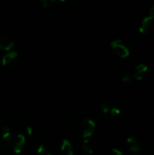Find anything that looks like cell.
I'll list each match as a JSON object with an SVG mask.
<instances>
[{
  "instance_id": "6da1fadb",
  "label": "cell",
  "mask_w": 154,
  "mask_h": 155,
  "mask_svg": "<svg viewBox=\"0 0 154 155\" xmlns=\"http://www.w3.org/2000/svg\"><path fill=\"white\" fill-rule=\"evenodd\" d=\"M139 31L142 35H149L154 32V5L149 9V13L141 22Z\"/></svg>"
},
{
  "instance_id": "7a4b0ae2",
  "label": "cell",
  "mask_w": 154,
  "mask_h": 155,
  "mask_svg": "<svg viewBox=\"0 0 154 155\" xmlns=\"http://www.w3.org/2000/svg\"><path fill=\"white\" fill-rule=\"evenodd\" d=\"M111 48L113 52L121 59L127 58L130 55V50L128 46L120 39L113 40L111 43Z\"/></svg>"
},
{
  "instance_id": "3957f363",
  "label": "cell",
  "mask_w": 154,
  "mask_h": 155,
  "mask_svg": "<svg viewBox=\"0 0 154 155\" xmlns=\"http://www.w3.org/2000/svg\"><path fill=\"white\" fill-rule=\"evenodd\" d=\"M95 123L92 119H84L80 124L79 134L83 139L90 138L95 131Z\"/></svg>"
},
{
  "instance_id": "277c9868",
  "label": "cell",
  "mask_w": 154,
  "mask_h": 155,
  "mask_svg": "<svg viewBox=\"0 0 154 155\" xmlns=\"http://www.w3.org/2000/svg\"><path fill=\"white\" fill-rule=\"evenodd\" d=\"M25 136L24 134H17L16 137L15 139H13V142L11 143L12 145V149H13V152L15 153V154H21L24 148H25Z\"/></svg>"
},
{
  "instance_id": "5b68a950",
  "label": "cell",
  "mask_w": 154,
  "mask_h": 155,
  "mask_svg": "<svg viewBox=\"0 0 154 155\" xmlns=\"http://www.w3.org/2000/svg\"><path fill=\"white\" fill-rule=\"evenodd\" d=\"M148 72H149V67L147 64H138L135 68L133 73L132 74L133 80L136 81H143L146 78V76L148 75Z\"/></svg>"
},
{
  "instance_id": "8992f818",
  "label": "cell",
  "mask_w": 154,
  "mask_h": 155,
  "mask_svg": "<svg viewBox=\"0 0 154 155\" xmlns=\"http://www.w3.org/2000/svg\"><path fill=\"white\" fill-rule=\"evenodd\" d=\"M126 144L129 150L133 153H139L142 151V142L135 136H130L126 140Z\"/></svg>"
},
{
  "instance_id": "52a82bcc",
  "label": "cell",
  "mask_w": 154,
  "mask_h": 155,
  "mask_svg": "<svg viewBox=\"0 0 154 155\" xmlns=\"http://www.w3.org/2000/svg\"><path fill=\"white\" fill-rule=\"evenodd\" d=\"M5 144H10L13 142V136H12V132L9 127L4 126L1 129V138H0Z\"/></svg>"
},
{
  "instance_id": "ba28073f",
  "label": "cell",
  "mask_w": 154,
  "mask_h": 155,
  "mask_svg": "<svg viewBox=\"0 0 154 155\" xmlns=\"http://www.w3.org/2000/svg\"><path fill=\"white\" fill-rule=\"evenodd\" d=\"M14 46V42L6 36L0 37V49L4 51H11Z\"/></svg>"
},
{
  "instance_id": "9c48e42d",
  "label": "cell",
  "mask_w": 154,
  "mask_h": 155,
  "mask_svg": "<svg viewBox=\"0 0 154 155\" xmlns=\"http://www.w3.org/2000/svg\"><path fill=\"white\" fill-rule=\"evenodd\" d=\"M60 151L63 155H74V149L72 143L68 140H64L60 146Z\"/></svg>"
},
{
  "instance_id": "30bf717a",
  "label": "cell",
  "mask_w": 154,
  "mask_h": 155,
  "mask_svg": "<svg viewBox=\"0 0 154 155\" xmlns=\"http://www.w3.org/2000/svg\"><path fill=\"white\" fill-rule=\"evenodd\" d=\"M18 54L16 52H14V51H10L8 52L5 55L3 56L2 58V64L4 66L7 65V64H10L12 62H14L16 58H17Z\"/></svg>"
},
{
  "instance_id": "8fae6325",
  "label": "cell",
  "mask_w": 154,
  "mask_h": 155,
  "mask_svg": "<svg viewBox=\"0 0 154 155\" xmlns=\"http://www.w3.org/2000/svg\"><path fill=\"white\" fill-rule=\"evenodd\" d=\"M82 150L85 154L91 155L93 153L94 150H93V146L91 144V143L89 142L88 139H84L83 143H82Z\"/></svg>"
},
{
  "instance_id": "7c38bea8",
  "label": "cell",
  "mask_w": 154,
  "mask_h": 155,
  "mask_svg": "<svg viewBox=\"0 0 154 155\" xmlns=\"http://www.w3.org/2000/svg\"><path fill=\"white\" fill-rule=\"evenodd\" d=\"M62 122L66 124H71L75 122V116L73 114H65L62 116Z\"/></svg>"
},
{
  "instance_id": "4fadbf2b",
  "label": "cell",
  "mask_w": 154,
  "mask_h": 155,
  "mask_svg": "<svg viewBox=\"0 0 154 155\" xmlns=\"http://www.w3.org/2000/svg\"><path fill=\"white\" fill-rule=\"evenodd\" d=\"M36 153L38 155H53L52 152L44 144H40L36 150Z\"/></svg>"
},
{
  "instance_id": "5bb4252c",
  "label": "cell",
  "mask_w": 154,
  "mask_h": 155,
  "mask_svg": "<svg viewBox=\"0 0 154 155\" xmlns=\"http://www.w3.org/2000/svg\"><path fill=\"white\" fill-rule=\"evenodd\" d=\"M112 107H113V104H111L108 103V102H103V103L101 104L102 113H103L104 115H109V113H110Z\"/></svg>"
},
{
  "instance_id": "9a60e30c",
  "label": "cell",
  "mask_w": 154,
  "mask_h": 155,
  "mask_svg": "<svg viewBox=\"0 0 154 155\" xmlns=\"http://www.w3.org/2000/svg\"><path fill=\"white\" fill-rule=\"evenodd\" d=\"M121 110L118 108V107H116V106H114V105H113V107H112V109H111V111H110V113H109V117H111V118H116V117H118L120 114H121Z\"/></svg>"
},
{
  "instance_id": "2e32d148",
  "label": "cell",
  "mask_w": 154,
  "mask_h": 155,
  "mask_svg": "<svg viewBox=\"0 0 154 155\" xmlns=\"http://www.w3.org/2000/svg\"><path fill=\"white\" fill-rule=\"evenodd\" d=\"M133 77L132 74H125L122 78V82L124 84H131V83H133Z\"/></svg>"
},
{
  "instance_id": "e0dca14e",
  "label": "cell",
  "mask_w": 154,
  "mask_h": 155,
  "mask_svg": "<svg viewBox=\"0 0 154 155\" xmlns=\"http://www.w3.org/2000/svg\"><path fill=\"white\" fill-rule=\"evenodd\" d=\"M55 0H40V2L42 3L44 7H49L51 5H53L54 3Z\"/></svg>"
},
{
  "instance_id": "ac0fdd59",
  "label": "cell",
  "mask_w": 154,
  "mask_h": 155,
  "mask_svg": "<svg viewBox=\"0 0 154 155\" xmlns=\"http://www.w3.org/2000/svg\"><path fill=\"white\" fill-rule=\"evenodd\" d=\"M110 155H123V152L118 148H113L110 151Z\"/></svg>"
},
{
  "instance_id": "d6986e66",
  "label": "cell",
  "mask_w": 154,
  "mask_h": 155,
  "mask_svg": "<svg viewBox=\"0 0 154 155\" xmlns=\"http://www.w3.org/2000/svg\"><path fill=\"white\" fill-rule=\"evenodd\" d=\"M25 132H26V134H28L29 136L33 135V133H34V130L31 126H26L25 128Z\"/></svg>"
},
{
  "instance_id": "ffe728a7",
  "label": "cell",
  "mask_w": 154,
  "mask_h": 155,
  "mask_svg": "<svg viewBox=\"0 0 154 155\" xmlns=\"http://www.w3.org/2000/svg\"><path fill=\"white\" fill-rule=\"evenodd\" d=\"M149 155H154V153H151V154H149Z\"/></svg>"
},
{
  "instance_id": "44dd1931",
  "label": "cell",
  "mask_w": 154,
  "mask_h": 155,
  "mask_svg": "<svg viewBox=\"0 0 154 155\" xmlns=\"http://www.w3.org/2000/svg\"><path fill=\"white\" fill-rule=\"evenodd\" d=\"M153 112H154V103H153Z\"/></svg>"
},
{
  "instance_id": "7402d4cb",
  "label": "cell",
  "mask_w": 154,
  "mask_h": 155,
  "mask_svg": "<svg viewBox=\"0 0 154 155\" xmlns=\"http://www.w3.org/2000/svg\"><path fill=\"white\" fill-rule=\"evenodd\" d=\"M0 61H1V58H0Z\"/></svg>"
}]
</instances>
